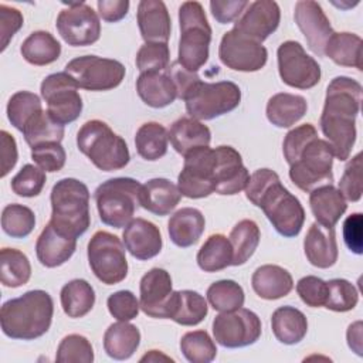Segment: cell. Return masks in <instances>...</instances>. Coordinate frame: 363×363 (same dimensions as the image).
Masks as SVG:
<instances>
[{
    "label": "cell",
    "mask_w": 363,
    "mask_h": 363,
    "mask_svg": "<svg viewBox=\"0 0 363 363\" xmlns=\"http://www.w3.org/2000/svg\"><path fill=\"white\" fill-rule=\"evenodd\" d=\"M220 61L230 69L255 72L265 67L268 51L262 45L235 28L224 33L218 47Z\"/></svg>",
    "instance_id": "e0dca14e"
},
{
    "label": "cell",
    "mask_w": 363,
    "mask_h": 363,
    "mask_svg": "<svg viewBox=\"0 0 363 363\" xmlns=\"http://www.w3.org/2000/svg\"><path fill=\"white\" fill-rule=\"evenodd\" d=\"M86 255L91 271L102 284L115 285L126 278V251L122 241L112 233L96 231L88 242Z\"/></svg>",
    "instance_id": "30bf717a"
},
{
    "label": "cell",
    "mask_w": 363,
    "mask_h": 363,
    "mask_svg": "<svg viewBox=\"0 0 363 363\" xmlns=\"http://www.w3.org/2000/svg\"><path fill=\"white\" fill-rule=\"evenodd\" d=\"M262 332L261 319L250 309L221 312L213 320V335L218 345L228 349L254 345Z\"/></svg>",
    "instance_id": "4fadbf2b"
},
{
    "label": "cell",
    "mask_w": 363,
    "mask_h": 363,
    "mask_svg": "<svg viewBox=\"0 0 363 363\" xmlns=\"http://www.w3.org/2000/svg\"><path fill=\"white\" fill-rule=\"evenodd\" d=\"M337 190L347 201H359L362 199V153L353 156L346 164Z\"/></svg>",
    "instance_id": "11a10c76"
},
{
    "label": "cell",
    "mask_w": 363,
    "mask_h": 363,
    "mask_svg": "<svg viewBox=\"0 0 363 363\" xmlns=\"http://www.w3.org/2000/svg\"><path fill=\"white\" fill-rule=\"evenodd\" d=\"M360 104V82L345 75L335 77L329 82L319 125L335 157L342 162L349 159L356 142V116Z\"/></svg>",
    "instance_id": "6da1fadb"
},
{
    "label": "cell",
    "mask_w": 363,
    "mask_h": 363,
    "mask_svg": "<svg viewBox=\"0 0 363 363\" xmlns=\"http://www.w3.org/2000/svg\"><path fill=\"white\" fill-rule=\"evenodd\" d=\"M167 75L172 78V81L174 82L176 88H177V98L183 99L186 92L197 82L200 81V77L197 75V72H191L189 69H186L183 65H180L177 61L172 62L166 69Z\"/></svg>",
    "instance_id": "6125c7cd"
},
{
    "label": "cell",
    "mask_w": 363,
    "mask_h": 363,
    "mask_svg": "<svg viewBox=\"0 0 363 363\" xmlns=\"http://www.w3.org/2000/svg\"><path fill=\"white\" fill-rule=\"evenodd\" d=\"M31 159L44 172H60L67 159V153L60 142H48L31 147Z\"/></svg>",
    "instance_id": "f5cc1de1"
},
{
    "label": "cell",
    "mask_w": 363,
    "mask_h": 363,
    "mask_svg": "<svg viewBox=\"0 0 363 363\" xmlns=\"http://www.w3.org/2000/svg\"><path fill=\"white\" fill-rule=\"evenodd\" d=\"M251 285L259 298L274 301L286 296L292 291L294 279L288 269L275 264H265L254 271Z\"/></svg>",
    "instance_id": "f1b7e54d"
},
{
    "label": "cell",
    "mask_w": 363,
    "mask_h": 363,
    "mask_svg": "<svg viewBox=\"0 0 363 363\" xmlns=\"http://www.w3.org/2000/svg\"><path fill=\"white\" fill-rule=\"evenodd\" d=\"M271 329L278 342L284 345L299 343L308 332V319L295 306H279L271 316Z\"/></svg>",
    "instance_id": "836d02e7"
},
{
    "label": "cell",
    "mask_w": 363,
    "mask_h": 363,
    "mask_svg": "<svg viewBox=\"0 0 363 363\" xmlns=\"http://www.w3.org/2000/svg\"><path fill=\"white\" fill-rule=\"evenodd\" d=\"M207 301L218 312H230L242 308L245 295L242 286L233 279H220L207 289Z\"/></svg>",
    "instance_id": "ee69618b"
},
{
    "label": "cell",
    "mask_w": 363,
    "mask_h": 363,
    "mask_svg": "<svg viewBox=\"0 0 363 363\" xmlns=\"http://www.w3.org/2000/svg\"><path fill=\"white\" fill-rule=\"evenodd\" d=\"M45 182V172L38 166L27 163L11 179V190L21 197H35L43 191Z\"/></svg>",
    "instance_id": "816d5d0a"
},
{
    "label": "cell",
    "mask_w": 363,
    "mask_h": 363,
    "mask_svg": "<svg viewBox=\"0 0 363 363\" xmlns=\"http://www.w3.org/2000/svg\"><path fill=\"white\" fill-rule=\"evenodd\" d=\"M180 350L190 363H210L217 356L214 340L206 330H191L182 336Z\"/></svg>",
    "instance_id": "bcb514c9"
},
{
    "label": "cell",
    "mask_w": 363,
    "mask_h": 363,
    "mask_svg": "<svg viewBox=\"0 0 363 363\" xmlns=\"http://www.w3.org/2000/svg\"><path fill=\"white\" fill-rule=\"evenodd\" d=\"M6 111L10 123L17 130L23 132L27 122L43 111L41 99L34 92L18 91L10 96Z\"/></svg>",
    "instance_id": "f6af8a7d"
},
{
    "label": "cell",
    "mask_w": 363,
    "mask_h": 363,
    "mask_svg": "<svg viewBox=\"0 0 363 363\" xmlns=\"http://www.w3.org/2000/svg\"><path fill=\"white\" fill-rule=\"evenodd\" d=\"M183 157L184 164L177 177V187L182 196L189 199H203L214 193V149L201 146Z\"/></svg>",
    "instance_id": "9a60e30c"
},
{
    "label": "cell",
    "mask_w": 363,
    "mask_h": 363,
    "mask_svg": "<svg viewBox=\"0 0 363 363\" xmlns=\"http://www.w3.org/2000/svg\"><path fill=\"white\" fill-rule=\"evenodd\" d=\"M98 13L108 23L121 21L129 11L128 0H98Z\"/></svg>",
    "instance_id": "be15d7a7"
},
{
    "label": "cell",
    "mask_w": 363,
    "mask_h": 363,
    "mask_svg": "<svg viewBox=\"0 0 363 363\" xmlns=\"http://www.w3.org/2000/svg\"><path fill=\"white\" fill-rule=\"evenodd\" d=\"M309 206L316 223L333 228L347 210V203L333 184H325L309 193Z\"/></svg>",
    "instance_id": "4316f807"
},
{
    "label": "cell",
    "mask_w": 363,
    "mask_h": 363,
    "mask_svg": "<svg viewBox=\"0 0 363 363\" xmlns=\"http://www.w3.org/2000/svg\"><path fill=\"white\" fill-rule=\"evenodd\" d=\"M31 277L28 257L16 248H1L0 251V281L4 286L18 288L26 285Z\"/></svg>",
    "instance_id": "b9f144b4"
},
{
    "label": "cell",
    "mask_w": 363,
    "mask_h": 363,
    "mask_svg": "<svg viewBox=\"0 0 363 363\" xmlns=\"http://www.w3.org/2000/svg\"><path fill=\"white\" fill-rule=\"evenodd\" d=\"M296 292L305 305L311 308H320L325 306L326 302L328 285L326 281L319 277L306 275L298 281Z\"/></svg>",
    "instance_id": "6f0895ef"
},
{
    "label": "cell",
    "mask_w": 363,
    "mask_h": 363,
    "mask_svg": "<svg viewBox=\"0 0 363 363\" xmlns=\"http://www.w3.org/2000/svg\"><path fill=\"white\" fill-rule=\"evenodd\" d=\"M277 58L279 77L288 86L309 89L320 81L322 72L318 61L308 55L298 41H284L278 47Z\"/></svg>",
    "instance_id": "5bb4252c"
},
{
    "label": "cell",
    "mask_w": 363,
    "mask_h": 363,
    "mask_svg": "<svg viewBox=\"0 0 363 363\" xmlns=\"http://www.w3.org/2000/svg\"><path fill=\"white\" fill-rule=\"evenodd\" d=\"M142 184L132 177H113L101 183L94 199L104 224L122 228L132 220L140 206Z\"/></svg>",
    "instance_id": "52a82bcc"
},
{
    "label": "cell",
    "mask_w": 363,
    "mask_h": 363,
    "mask_svg": "<svg viewBox=\"0 0 363 363\" xmlns=\"http://www.w3.org/2000/svg\"><path fill=\"white\" fill-rule=\"evenodd\" d=\"M52 315L54 302L51 295L43 289H33L3 303L0 326L7 337L34 340L48 332Z\"/></svg>",
    "instance_id": "3957f363"
},
{
    "label": "cell",
    "mask_w": 363,
    "mask_h": 363,
    "mask_svg": "<svg viewBox=\"0 0 363 363\" xmlns=\"http://www.w3.org/2000/svg\"><path fill=\"white\" fill-rule=\"evenodd\" d=\"M179 51L177 62L197 72L208 60L211 27L199 1H184L179 7Z\"/></svg>",
    "instance_id": "8992f818"
},
{
    "label": "cell",
    "mask_w": 363,
    "mask_h": 363,
    "mask_svg": "<svg viewBox=\"0 0 363 363\" xmlns=\"http://www.w3.org/2000/svg\"><path fill=\"white\" fill-rule=\"evenodd\" d=\"M169 132L159 122H146L139 126L135 135L136 152L149 162L159 160L167 152Z\"/></svg>",
    "instance_id": "ab89813d"
},
{
    "label": "cell",
    "mask_w": 363,
    "mask_h": 363,
    "mask_svg": "<svg viewBox=\"0 0 363 363\" xmlns=\"http://www.w3.org/2000/svg\"><path fill=\"white\" fill-rule=\"evenodd\" d=\"M139 343L140 332L129 322L119 320L112 323L104 333V349L115 360L129 359L139 347Z\"/></svg>",
    "instance_id": "e575fe53"
},
{
    "label": "cell",
    "mask_w": 363,
    "mask_h": 363,
    "mask_svg": "<svg viewBox=\"0 0 363 363\" xmlns=\"http://www.w3.org/2000/svg\"><path fill=\"white\" fill-rule=\"evenodd\" d=\"M315 138H318V132L312 123H303L291 129L282 143V152L286 163L292 164L305 145Z\"/></svg>",
    "instance_id": "9f6ffc18"
},
{
    "label": "cell",
    "mask_w": 363,
    "mask_h": 363,
    "mask_svg": "<svg viewBox=\"0 0 363 363\" xmlns=\"http://www.w3.org/2000/svg\"><path fill=\"white\" fill-rule=\"evenodd\" d=\"M182 199L179 187L164 177H155L142 184L140 206L156 214L167 216L176 208Z\"/></svg>",
    "instance_id": "484cf974"
},
{
    "label": "cell",
    "mask_w": 363,
    "mask_h": 363,
    "mask_svg": "<svg viewBox=\"0 0 363 363\" xmlns=\"http://www.w3.org/2000/svg\"><path fill=\"white\" fill-rule=\"evenodd\" d=\"M303 251L309 264L316 268L326 269L335 265L339 254L335 228L312 223L303 240Z\"/></svg>",
    "instance_id": "d4e9b609"
},
{
    "label": "cell",
    "mask_w": 363,
    "mask_h": 363,
    "mask_svg": "<svg viewBox=\"0 0 363 363\" xmlns=\"http://www.w3.org/2000/svg\"><path fill=\"white\" fill-rule=\"evenodd\" d=\"M139 98L150 108H164L177 98V88L166 71L142 72L136 79Z\"/></svg>",
    "instance_id": "83f0119b"
},
{
    "label": "cell",
    "mask_w": 363,
    "mask_h": 363,
    "mask_svg": "<svg viewBox=\"0 0 363 363\" xmlns=\"http://www.w3.org/2000/svg\"><path fill=\"white\" fill-rule=\"evenodd\" d=\"M122 238L129 254L140 261L156 257L163 247L159 227L145 218L132 220L125 227Z\"/></svg>",
    "instance_id": "7402d4cb"
},
{
    "label": "cell",
    "mask_w": 363,
    "mask_h": 363,
    "mask_svg": "<svg viewBox=\"0 0 363 363\" xmlns=\"http://www.w3.org/2000/svg\"><path fill=\"white\" fill-rule=\"evenodd\" d=\"M20 52L23 58L33 65L43 67L57 61L61 55L60 41L48 31H33L21 44Z\"/></svg>",
    "instance_id": "d590c367"
},
{
    "label": "cell",
    "mask_w": 363,
    "mask_h": 363,
    "mask_svg": "<svg viewBox=\"0 0 363 363\" xmlns=\"http://www.w3.org/2000/svg\"><path fill=\"white\" fill-rule=\"evenodd\" d=\"M140 309L150 318L167 319V306L173 294L172 277L163 268L149 269L140 279Z\"/></svg>",
    "instance_id": "44dd1931"
},
{
    "label": "cell",
    "mask_w": 363,
    "mask_h": 363,
    "mask_svg": "<svg viewBox=\"0 0 363 363\" xmlns=\"http://www.w3.org/2000/svg\"><path fill=\"white\" fill-rule=\"evenodd\" d=\"M347 345L359 356H362V322L357 320L347 328Z\"/></svg>",
    "instance_id": "03108f58"
},
{
    "label": "cell",
    "mask_w": 363,
    "mask_h": 363,
    "mask_svg": "<svg viewBox=\"0 0 363 363\" xmlns=\"http://www.w3.org/2000/svg\"><path fill=\"white\" fill-rule=\"evenodd\" d=\"M186 111L191 118L210 121L234 111L241 102V89L231 81H197L184 95Z\"/></svg>",
    "instance_id": "ba28073f"
},
{
    "label": "cell",
    "mask_w": 363,
    "mask_h": 363,
    "mask_svg": "<svg viewBox=\"0 0 363 363\" xmlns=\"http://www.w3.org/2000/svg\"><path fill=\"white\" fill-rule=\"evenodd\" d=\"M60 299L65 315L69 318H82L95 305V291L88 281L77 278L62 286Z\"/></svg>",
    "instance_id": "74e56055"
},
{
    "label": "cell",
    "mask_w": 363,
    "mask_h": 363,
    "mask_svg": "<svg viewBox=\"0 0 363 363\" xmlns=\"http://www.w3.org/2000/svg\"><path fill=\"white\" fill-rule=\"evenodd\" d=\"M323 55L329 57L337 65L362 71V38L349 31L333 33L325 47Z\"/></svg>",
    "instance_id": "8d00e7d4"
},
{
    "label": "cell",
    "mask_w": 363,
    "mask_h": 363,
    "mask_svg": "<svg viewBox=\"0 0 363 363\" xmlns=\"http://www.w3.org/2000/svg\"><path fill=\"white\" fill-rule=\"evenodd\" d=\"M0 142H1V177H6L17 163V157H18L17 143H16V139L7 130L0 132Z\"/></svg>",
    "instance_id": "e7e4bbea"
},
{
    "label": "cell",
    "mask_w": 363,
    "mask_h": 363,
    "mask_svg": "<svg viewBox=\"0 0 363 363\" xmlns=\"http://www.w3.org/2000/svg\"><path fill=\"white\" fill-rule=\"evenodd\" d=\"M362 225L363 217L362 213L350 214L343 223V240L346 247L360 255L363 252V241H362Z\"/></svg>",
    "instance_id": "94428289"
},
{
    "label": "cell",
    "mask_w": 363,
    "mask_h": 363,
    "mask_svg": "<svg viewBox=\"0 0 363 363\" xmlns=\"http://www.w3.org/2000/svg\"><path fill=\"white\" fill-rule=\"evenodd\" d=\"M40 92L47 102V112L60 125L71 123L79 118L84 106L82 98L77 82L65 71L45 77Z\"/></svg>",
    "instance_id": "7c38bea8"
},
{
    "label": "cell",
    "mask_w": 363,
    "mask_h": 363,
    "mask_svg": "<svg viewBox=\"0 0 363 363\" xmlns=\"http://www.w3.org/2000/svg\"><path fill=\"white\" fill-rule=\"evenodd\" d=\"M24 18L20 10L0 4V37H1V51L9 45V41L13 35L23 27Z\"/></svg>",
    "instance_id": "680465c9"
},
{
    "label": "cell",
    "mask_w": 363,
    "mask_h": 363,
    "mask_svg": "<svg viewBox=\"0 0 363 363\" xmlns=\"http://www.w3.org/2000/svg\"><path fill=\"white\" fill-rule=\"evenodd\" d=\"M197 265L204 272H217L233 264V247L223 234H211L197 252Z\"/></svg>",
    "instance_id": "f35d334b"
},
{
    "label": "cell",
    "mask_w": 363,
    "mask_h": 363,
    "mask_svg": "<svg viewBox=\"0 0 363 363\" xmlns=\"http://www.w3.org/2000/svg\"><path fill=\"white\" fill-rule=\"evenodd\" d=\"M77 146L95 167L104 172L123 169L130 153L125 139L116 135L108 123L99 119L85 122L77 133Z\"/></svg>",
    "instance_id": "5b68a950"
},
{
    "label": "cell",
    "mask_w": 363,
    "mask_h": 363,
    "mask_svg": "<svg viewBox=\"0 0 363 363\" xmlns=\"http://www.w3.org/2000/svg\"><path fill=\"white\" fill-rule=\"evenodd\" d=\"M207 313L208 306L203 295L191 289L173 291L167 306V319L183 326H194L199 325Z\"/></svg>",
    "instance_id": "1f68e13d"
},
{
    "label": "cell",
    "mask_w": 363,
    "mask_h": 363,
    "mask_svg": "<svg viewBox=\"0 0 363 363\" xmlns=\"http://www.w3.org/2000/svg\"><path fill=\"white\" fill-rule=\"evenodd\" d=\"M294 20L302 31L309 50L318 57H323L325 47L335 31L320 4L313 0L296 1Z\"/></svg>",
    "instance_id": "ac0fdd59"
},
{
    "label": "cell",
    "mask_w": 363,
    "mask_h": 363,
    "mask_svg": "<svg viewBox=\"0 0 363 363\" xmlns=\"http://www.w3.org/2000/svg\"><path fill=\"white\" fill-rule=\"evenodd\" d=\"M136 18L145 43H167L172 31V20L162 0L139 1Z\"/></svg>",
    "instance_id": "603a6c76"
},
{
    "label": "cell",
    "mask_w": 363,
    "mask_h": 363,
    "mask_svg": "<svg viewBox=\"0 0 363 363\" xmlns=\"http://www.w3.org/2000/svg\"><path fill=\"white\" fill-rule=\"evenodd\" d=\"M170 62L167 43H145L136 52V67L142 72L164 71Z\"/></svg>",
    "instance_id": "f907efd6"
},
{
    "label": "cell",
    "mask_w": 363,
    "mask_h": 363,
    "mask_svg": "<svg viewBox=\"0 0 363 363\" xmlns=\"http://www.w3.org/2000/svg\"><path fill=\"white\" fill-rule=\"evenodd\" d=\"M308 111V102L302 95L279 92L267 102V119L277 128H289L295 125Z\"/></svg>",
    "instance_id": "d6a6232c"
},
{
    "label": "cell",
    "mask_w": 363,
    "mask_h": 363,
    "mask_svg": "<svg viewBox=\"0 0 363 363\" xmlns=\"http://www.w3.org/2000/svg\"><path fill=\"white\" fill-rule=\"evenodd\" d=\"M57 30L61 38L72 47H85L96 43L101 37V21L86 3H68L57 17Z\"/></svg>",
    "instance_id": "2e32d148"
},
{
    "label": "cell",
    "mask_w": 363,
    "mask_h": 363,
    "mask_svg": "<svg viewBox=\"0 0 363 363\" xmlns=\"http://www.w3.org/2000/svg\"><path fill=\"white\" fill-rule=\"evenodd\" d=\"M247 199L259 207L275 231L286 238L296 237L305 223V210L271 169L255 170L245 186Z\"/></svg>",
    "instance_id": "7a4b0ae2"
},
{
    "label": "cell",
    "mask_w": 363,
    "mask_h": 363,
    "mask_svg": "<svg viewBox=\"0 0 363 363\" xmlns=\"http://www.w3.org/2000/svg\"><path fill=\"white\" fill-rule=\"evenodd\" d=\"M64 132V125L55 122L50 113L43 109L27 122L23 129V136L30 147H35L48 142L61 143Z\"/></svg>",
    "instance_id": "7bdbcfd3"
},
{
    "label": "cell",
    "mask_w": 363,
    "mask_h": 363,
    "mask_svg": "<svg viewBox=\"0 0 363 363\" xmlns=\"http://www.w3.org/2000/svg\"><path fill=\"white\" fill-rule=\"evenodd\" d=\"M145 360H147V362H157V360H173V359H170L169 356H166V354H163V353H160L159 350H149V353H146L142 359H140V362H145Z\"/></svg>",
    "instance_id": "003e7915"
},
{
    "label": "cell",
    "mask_w": 363,
    "mask_h": 363,
    "mask_svg": "<svg viewBox=\"0 0 363 363\" xmlns=\"http://www.w3.org/2000/svg\"><path fill=\"white\" fill-rule=\"evenodd\" d=\"M106 306L109 313L115 319L123 320V322H129L135 319L140 311V303L136 295L128 289H122L111 294L108 296Z\"/></svg>",
    "instance_id": "db71d44e"
},
{
    "label": "cell",
    "mask_w": 363,
    "mask_h": 363,
    "mask_svg": "<svg viewBox=\"0 0 363 363\" xmlns=\"http://www.w3.org/2000/svg\"><path fill=\"white\" fill-rule=\"evenodd\" d=\"M261 233L259 227L254 220H241L238 221L230 235L228 240L233 247V264L231 265H242L245 264L252 254L255 252L258 244H259Z\"/></svg>",
    "instance_id": "60d3db41"
},
{
    "label": "cell",
    "mask_w": 363,
    "mask_h": 363,
    "mask_svg": "<svg viewBox=\"0 0 363 363\" xmlns=\"http://www.w3.org/2000/svg\"><path fill=\"white\" fill-rule=\"evenodd\" d=\"M281 10L277 1L257 0L247 6L240 18L234 23V28L241 34L262 43L279 26Z\"/></svg>",
    "instance_id": "ffe728a7"
},
{
    "label": "cell",
    "mask_w": 363,
    "mask_h": 363,
    "mask_svg": "<svg viewBox=\"0 0 363 363\" xmlns=\"http://www.w3.org/2000/svg\"><path fill=\"white\" fill-rule=\"evenodd\" d=\"M35 227L34 211L23 204H7L1 211V228L11 238H24Z\"/></svg>",
    "instance_id": "7dc6e473"
},
{
    "label": "cell",
    "mask_w": 363,
    "mask_h": 363,
    "mask_svg": "<svg viewBox=\"0 0 363 363\" xmlns=\"http://www.w3.org/2000/svg\"><path fill=\"white\" fill-rule=\"evenodd\" d=\"M328 295L325 308L335 312L352 311L359 301V292L356 286L343 278H333L326 281Z\"/></svg>",
    "instance_id": "c3c4849f"
},
{
    "label": "cell",
    "mask_w": 363,
    "mask_h": 363,
    "mask_svg": "<svg viewBox=\"0 0 363 363\" xmlns=\"http://www.w3.org/2000/svg\"><path fill=\"white\" fill-rule=\"evenodd\" d=\"M214 191L221 196H234L245 189L250 173L241 155L233 146L221 145L214 149Z\"/></svg>",
    "instance_id": "d6986e66"
},
{
    "label": "cell",
    "mask_w": 363,
    "mask_h": 363,
    "mask_svg": "<svg viewBox=\"0 0 363 363\" xmlns=\"http://www.w3.org/2000/svg\"><path fill=\"white\" fill-rule=\"evenodd\" d=\"M169 140L177 153L186 156L197 147L208 146L211 132L201 121L191 116H182L170 126Z\"/></svg>",
    "instance_id": "f546056e"
},
{
    "label": "cell",
    "mask_w": 363,
    "mask_h": 363,
    "mask_svg": "<svg viewBox=\"0 0 363 363\" xmlns=\"http://www.w3.org/2000/svg\"><path fill=\"white\" fill-rule=\"evenodd\" d=\"M250 3L247 0H211L210 10L220 24L237 21Z\"/></svg>",
    "instance_id": "91938a15"
},
{
    "label": "cell",
    "mask_w": 363,
    "mask_h": 363,
    "mask_svg": "<svg viewBox=\"0 0 363 363\" xmlns=\"http://www.w3.org/2000/svg\"><path fill=\"white\" fill-rule=\"evenodd\" d=\"M206 220L203 213L194 207H183L177 210L167 223L170 241L182 248L194 245L204 233Z\"/></svg>",
    "instance_id": "4dcf8cb0"
},
{
    "label": "cell",
    "mask_w": 363,
    "mask_h": 363,
    "mask_svg": "<svg viewBox=\"0 0 363 363\" xmlns=\"http://www.w3.org/2000/svg\"><path fill=\"white\" fill-rule=\"evenodd\" d=\"M333 150L320 138L309 140L289 164V179L302 191L311 193L313 189L332 184L333 182Z\"/></svg>",
    "instance_id": "9c48e42d"
},
{
    "label": "cell",
    "mask_w": 363,
    "mask_h": 363,
    "mask_svg": "<svg viewBox=\"0 0 363 363\" xmlns=\"http://www.w3.org/2000/svg\"><path fill=\"white\" fill-rule=\"evenodd\" d=\"M55 360L60 363H92L94 349L91 342L78 333L67 335L58 345Z\"/></svg>",
    "instance_id": "681fc988"
},
{
    "label": "cell",
    "mask_w": 363,
    "mask_h": 363,
    "mask_svg": "<svg viewBox=\"0 0 363 363\" xmlns=\"http://www.w3.org/2000/svg\"><path fill=\"white\" fill-rule=\"evenodd\" d=\"M65 72L86 91H109L121 85L125 78V65L112 58L82 55L65 65Z\"/></svg>",
    "instance_id": "8fae6325"
},
{
    "label": "cell",
    "mask_w": 363,
    "mask_h": 363,
    "mask_svg": "<svg viewBox=\"0 0 363 363\" xmlns=\"http://www.w3.org/2000/svg\"><path fill=\"white\" fill-rule=\"evenodd\" d=\"M50 223L60 233L78 238L89 224V190L86 184L74 177L58 180L51 190Z\"/></svg>",
    "instance_id": "277c9868"
},
{
    "label": "cell",
    "mask_w": 363,
    "mask_h": 363,
    "mask_svg": "<svg viewBox=\"0 0 363 363\" xmlns=\"http://www.w3.org/2000/svg\"><path fill=\"white\" fill-rule=\"evenodd\" d=\"M77 248V238L68 237L48 223L40 233L35 242L37 259L47 268H55L65 264Z\"/></svg>",
    "instance_id": "cb8c5ba5"
}]
</instances>
